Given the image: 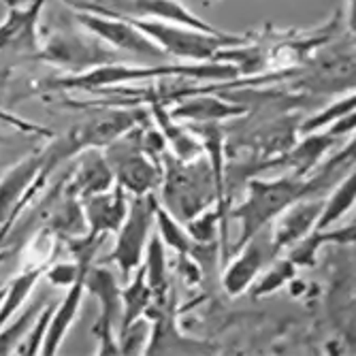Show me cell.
Here are the masks:
<instances>
[{
	"instance_id": "obj_1",
	"label": "cell",
	"mask_w": 356,
	"mask_h": 356,
	"mask_svg": "<svg viewBox=\"0 0 356 356\" xmlns=\"http://www.w3.org/2000/svg\"><path fill=\"white\" fill-rule=\"evenodd\" d=\"M327 175L322 179H303V177H282V179H254L248 186V199L231 211L233 218L241 222V237L237 241V250L250 241L256 233H263L265 226L275 220L284 209H288L293 203L312 199L314 194L325 188Z\"/></svg>"
},
{
	"instance_id": "obj_2",
	"label": "cell",
	"mask_w": 356,
	"mask_h": 356,
	"mask_svg": "<svg viewBox=\"0 0 356 356\" xmlns=\"http://www.w3.org/2000/svg\"><path fill=\"white\" fill-rule=\"evenodd\" d=\"M237 71L224 62H197V64H177V67H128V64L109 62L103 67L83 71L79 75L60 77L51 83V88L64 90H96L107 88L124 81L137 79H158V77H197V79H229Z\"/></svg>"
},
{
	"instance_id": "obj_3",
	"label": "cell",
	"mask_w": 356,
	"mask_h": 356,
	"mask_svg": "<svg viewBox=\"0 0 356 356\" xmlns=\"http://www.w3.org/2000/svg\"><path fill=\"white\" fill-rule=\"evenodd\" d=\"M145 37H149L160 49L169 56L194 62H216L218 54L226 47H239L245 43L243 37H233L226 32H205L190 26L160 22V19H143L133 22Z\"/></svg>"
},
{
	"instance_id": "obj_4",
	"label": "cell",
	"mask_w": 356,
	"mask_h": 356,
	"mask_svg": "<svg viewBox=\"0 0 356 356\" xmlns=\"http://www.w3.org/2000/svg\"><path fill=\"white\" fill-rule=\"evenodd\" d=\"M67 3L77 11L120 17L128 22L160 19V22H173L205 32H222L220 28H213L209 22L188 11L179 0H67Z\"/></svg>"
},
{
	"instance_id": "obj_5",
	"label": "cell",
	"mask_w": 356,
	"mask_h": 356,
	"mask_svg": "<svg viewBox=\"0 0 356 356\" xmlns=\"http://www.w3.org/2000/svg\"><path fill=\"white\" fill-rule=\"evenodd\" d=\"M156 207L158 201L152 192L135 197L128 205V213L118 229L115 248L109 256V263H115L122 277L128 282L131 273L143 263L145 248L149 241V231L156 222Z\"/></svg>"
},
{
	"instance_id": "obj_6",
	"label": "cell",
	"mask_w": 356,
	"mask_h": 356,
	"mask_svg": "<svg viewBox=\"0 0 356 356\" xmlns=\"http://www.w3.org/2000/svg\"><path fill=\"white\" fill-rule=\"evenodd\" d=\"M105 160L113 173V181L131 192L133 197L152 192L158 184V169L154 165V158H149L143 149V135L139 128L133 137L131 131H128L115 141H111L107 145Z\"/></svg>"
},
{
	"instance_id": "obj_7",
	"label": "cell",
	"mask_w": 356,
	"mask_h": 356,
	"mask_svg": "<svg viewBox=\"0 0 356 356\" xmlns=\"http://www.w3.org/2000/svg\"><path fill=\"white\" fill-rule=\"evenodd\" d=\"M75 17L90 35H94L99 41L115 49H124L139 58H165L167 56L149 37H145L143 32L128 19L107 17L99 13H88V11H77Z\"/></svg>"
},
{
	"instance_id": "obj_8",
	"label": "cell",
	"mask_w": 356,
	"mask_h": 356,
	"mask_svg": "<svg viewBox=\"0 0 356 356\" xmlns=\"http://www.w3.org/2000/svg\"><path fill=\"white\" fill-rule=\"evenodd\" d=\"M45 165H47V149L35 152L28 158H24L22 163L0 181V224H3L5 229L11 224V218L26 205L28 197H32V194L41 188L43 184L41 173ZM45 173L49 171L45 169Z\"/></svg>"
},
{
	"instance_id": "obj_9",
	"label": "cell",
	"mask_w": 356,
	"mask_h": 356,
	"mask_svg": "<svg viewBox=\"0 0 356 356\" xmlns=\"http://www.w3.org/2000/svg\"><path fill=\"white\" fill-rule=\"evenodd\" d=\"M86 290L101 301V318L96 322L94 333L99 337V354H120L113 339V327L122 309V290L107 267H88Z\"/></svg>"
},
{
	"instance_id": "obj_10",
	"label": "cell",
	"mask_w": 356,
	"mask_h": 356,
	"mask_svg": "<svg viewBox=\"0 0 356 356\" xmlns=\"http://www.w3.org/2000/svg\"><path fill=\"white\" fill-rule=\"evenodd\" d=\"M47 0H30L26 7H7V15L0 22V51L24 56H39L41 39L39 24Z\"/></svg>"
},
{
	"instance_id": "obj_11",
	"label": "cell",
	"mask_w": 356,
	"mask_h": 356,
	"mask_svg": "<svg viewBox=\"0 0 356 356\" xmlns=\"http://www.w3.org/2000/svg\"><path fill=\"white\" fill-rule=\"evenodd\" d=\"M101 43L103 41L99 39L90 41L79 35H60L43 43L37 58H43L51 64H64L69 69H79L83 73L113 62V51Z\"/></svg>"
},
{
	"instance_id": "obj_12",
	"label": "cell",
	"mask_w": 356,
	"mask_h": 356,
	"mask_svg": "<svg viewBox=\"0 0 356 356\" xmlns=\"http://www.w3.org/2000/svg\"><path fill=\"white\" fill-rule=\"evenodd\" d=\"M81 203L90 237H107L109 233H118L128 213V205H131L126 199V190L120 184H115L113 190L109 188L81 199Z\"/></svg>"
},
{
	"instance_id": "obj_13",
	"label": "cell",
	"mask_w": 356,
	"mask_h": 356,
	"mask_svg": "<svg viewBox=\"0 0 356 356\" xmlns=\"http://www.w3.org/2000/svg\"><path fill=\"white\" fill-rule=\"evenodd\" d=\"M239 250H241V254L231 263V267L226 269L224 282H222L224 288H226V293L233 295V297L245 293V290L250 288V284L254 282L256 273L261 271L267 265L269 258L273 256L271 243H269V248H265V241H263L261 233H256Z\"/></svg>"
},
{
	"instance_id": "obj_14",
	"label": "cell",
	"mask_w": 356,
	"mask_h": 356,
	"mask_svg": "<svg viewBox=\"0 0 356 356\" xmlns=\"http://www.w3.org/2000/svg\"><path fill=\"white\" fill-rule=\"evenodd\" d=\"M322 209L320 201H297L293 203L288 209H284L277 218V226H275V233L271 237V250L273 254L286 250V248H293L297 241H301L309 231H314V224L318 220V213Z\"/></svg>"
},
{
	"instance_id": "obj_15",
	"label": "cell",
	"mask_w": 356,
	"mask_h": 356,
	"mask_svg": "<svg viewBox=\"0 0 356 356\" xmlns=\"http://www.w3.org/2000/svg\"><path fill=\"white\" fill-rule=\"evenodd\" d=\"M88 271V269H86ZM86 271L71 284L67 297L64 301L54 307V314H51V320H49V327L45 331V339H43V348H41V354H56L60 343L67 337L69 329L73 327V322L79 314V307H81V299L86 295Z\"/></svg>"
},
{
	"instance_id": "obj_16",
	"label": "cell",
	"mask_w": 356,
	"mask_h": 356,
	"mask_svg": "<svg viewBox=\"0 0 356 356\" xmlns=\"http://www.w3.org/2000/svg\"><path fill=\"white\" fill-rule=\"evenodd\" d=\"M113 184V173L107 165V160L96 152H90L81 158L75 179L71 181V197L81 201L92 194L109 190Z\"/></svg>"
},
{
	"instance_id": "obj_17",
	"label": "cell",
	"mask_w": 356,
	"mask_h": 356,
	"mask_svg": "<svg viewBox=\"0 0 356 356\" xmlns=\"http://www.w3.org/2000/svg\"><path fill=\"white\" fill-rule=\"evenodd\" d=\"M152 299H154L152 288L145 280V267L141 263L137 267V275H135L133 284L122 290V307H124L122 309V331H126L131 325H135L141 316H145V312L152 305Z\"/></svg>"
},
{
	"instance_id": "obj_18",
	"label": "cell",
	"mask_w": 356,
	"mask_h": 356,
	"mask_svg": "<svg viewBox=\"0 0 356 356\" xmlns=\"http://www.w3.org/2000/svg\"><path fill=\"white\" fill-rule=\"evenodd\" d=\"M47 267H37V265H28L24 267V271L7 286L5 290V299L0 303V329H3L9 318L15 316L19 312V307L24 305V301L28 299V295L32 293V288L37 286L39 277L45 275Z\"/></svg>"
},
{
	"instance_id": "obj_19",
	"label": "cell",
	"mask_w": 356,
	"mask_h": 356,
	"mask_svg": "<svg viewBox=\"0 0 356 356\" xmlns=\"http://www.w3.org/2000/svg\"><path fill=\"white\" fill-rule=\"evenodd\" d=\"M245 109L243 107H235L231 103H224L216 96H203V99H194L190 103L179 105L171 118L173 120H199V122H216V120H224V118H233V115H241Z\"/></svg>"
},
{
	"instance_id": "obj_20",
	"label": "cell",
	"mask_w": 356,
	"mask_h": 356,
	"mask_svg": "<svg viewBox=\"0 0 356 356\" xmlns=\"http://www.w3.org/2000/svg\"><path fill=\"white\" fill-rule=\"evenodd\" d=\"M354 192H356V179L352 173L333 192V197L327 199V203H322V209H320L318 220L314 224V231H329L331 226L354 205Z\"/></svg>"
},
{
	"instance_id": "obj_21",
	"label": "cell",
	"mask_w": 356,
	"mask_h": 356,
	"mask_svg": "<svg viewBox=\"0 0 356 356\" xmlns=\"http://www.w3.org/2000/svg\"><path fill=\"white\" fill-rule=\"evenodd\" d=\"M152 111H154L160 128H163V137H167L171 147L175 149V156L179 160H186V163H188V160H199L201 143L194 141L188 133H184V128L175 126V120L171 115H165V111H163V107H160V105H154Z\"/></svg>"
},
{
	"instance_id": "obj_22",
	"label": "cell",
	"mask_w": 356,
	"mask_h": 356,
	"mask_svg": "<svg viewBox=\"0 0 356 356\" xmlns=\"http://www.w3.org/2000/svg\"><path fill=\"white\" fill-rule=\"evenodd\" d=\"M41 309V305L39 303H35V305H30L13 325L7 329V327H3L0 329V354H15V350L19 348V343H22V339L28 335V329H30V325H32V320H35V314Z\"/></svg>"
},
{
	"instance_id": "obj_23",
	"label": "cell",
	"mask_w": 356,
	"mask_h": 356,
	"mask_svg": "<svg viewBox=\"0 0 356 356\" xmlns=\"http://www.w3.org/2000/svg\"><path fill=\"white\" fill-rule=\"evenodd\" d=\"M348 113H354V96H346L343 101L331 105L327 111H322L320 115L309 118V120L301 126V133H303V135H312V133L320 131L322 126H327V124H331V122H337V120H341V118L348 115Z\"/></svg>"
},
{
	"instance_id": "obj_24",
	"label": "cell",
	"mask_w": 356,
	"mask_h": 356,
	"mask_svg": "<svg viewBox=\"0 0 356 356\" xmlns=\"http://www.w3.org/2000/svg\"><path fill=\"white\" fill-rule=\"evenodd\" d=\"M295 263L290 261V258H286V261H280L265 277H263V282L256 286V290H254V297H263V295H269V293H273V290H277L284 282H288L290 277L295 275Z\"/></svg>"
},
{
	"instance_id": "obj_25",
	"label": "cell",
	"mask_w": 356,
	"mask_h": 356,
	"mask_svg": "<svg viewBox=\"0 0 356 356\" xmlns=\"http://www.w3.org/2000/svg\"><path fill=\"white\" fill-rule=\"evenodd\" d=\"M5 7H13V5H17V0H0Z\"/></svg>"
}]
</instances>
